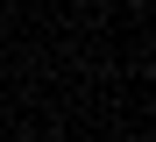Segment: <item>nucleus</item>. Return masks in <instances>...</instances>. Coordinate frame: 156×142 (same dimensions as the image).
<instances>
[]
</instances>
